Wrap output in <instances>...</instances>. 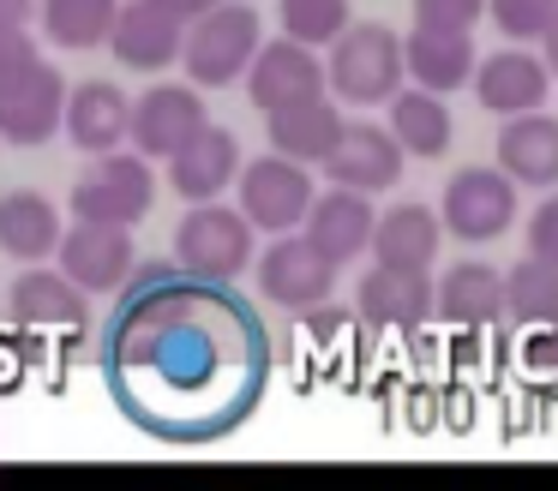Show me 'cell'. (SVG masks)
<instances>
[{
  "label": "cell",
  "mask_w": 558,
  "mask_h": 491,
  "mask_svg": "<svg viewBox=\"0 0 558 491\" xmlns=\"http://www.w3.org/2000/svg\"><path fill=\"white\" fill-rule=\"evenodd\" d=\"M265 323L229 282L193 270H145L126 282L121 311L102 330V378L114 402L157 438H217L265 390Z\"/></svg>",
  "instance_id": "6da1fadb"
},
{
  "label": "cell",
  "mask_w": 558,
  "mask_h": 491,
  "mask_svg": "<svg viewBox=\"0 0 558 491\" xmlns=\"http://www.w3.org/2000/svg\"><path fill=\"white\" fill-rule=\"evenodd\" d=\"M325 66H330V96L342 108H385L409 78V42L390 24L361 19L330 42Z\"/></svg>",
  "instance_id": "7a4b0ae2"
},
{
  "label": "cell",
  "mask_w": 558,
  "mask_h": 491,
  "mask_svg": "<svg viewBox=\"0 0 558 491\" xmlns=\"http://www.w3.org/2000/svg\"><path fill=\"white\" fill-rule=\"evenodd\" d=\"M258 48H265V30H258V7L253 0H222L210 7L198 24H186V78L198 90H229V84H246Z\"/></svg>",
  "instance_id": "3957f363"
},
{
  "label": "cell",
  "mask_w": 558,
  "mask_h": 491,
  "mask_svg": "<svg viewBox=\"0 0 558 491\" xmlns=\"http://www.w3.org/2000/svg\"><path fill=\"white\" fill-rule=\"evenodd\" d=\"M253 240H258V228L241 204L210 198L181 216V228H174V263L205 275V282H241L246 263H253Z\"/></svg>",
  "instance_id": "277c9868"
},
{
  "label": "cell",
  "mask_w": 558,
  "mask_h": 491,
  "mask_svg": "<svg viewBox=\"0 0 558 491\" xmlns=\"http://www.w3.org/2000/svg\"><path fill=\"white\" fill-rule=\"evenodd\" d=\"M157 204V174H150V156H126V150H109V156H90V168L73 180L66 192V216L78 222H121V228H138Z\"/></svg>",
  "instance_id": "5b68a950"
},
{
  "label": "cell",
  "mask_w": 558,
  "mask_h": 491,
  "mask_svg": "<svg viewBox=\"0 0 558 491\" xmlns=\"http://www.w3.org/2000/svg\"><path fill=\"white\" fill-rule=\"evenodd\" d=\"M517 180L505 174V168H457V174L445 180V198H438V216H445L450 240H462V246H493V240L510 234V222H517Z\"/></svg>",
  "instance_id": "8992f818"
},
{
  "label": "cell",
  "mask_w": 558,
  "mask_h": 491,
  "mask_svg": "<svg viewBox=\"0 0 558 491\" xmlns=\"http://www.w3.org/2000/svg\"><path fill=\"white\" fill-rule=\"evenodd\" d=\"M318 186H313V168L294 162V156H253L234 180V204L253 216L258 234H294L313 210Z\"/></svg>",
  "instance_id": "52a82bcc"
},
{
  "label": "cell",
  "mask_w": 558,
  "mask_h": 491,
  "mask_svg": "<svg viewBox=\"0 0 558 491\" xmlns=\"http://www.w3.org/2000/svg\"><path fill=\"white\" fill-rule=\"evenodd\" d=\"M337 270L342 263L306 234H270V246L258 251V294L282 311H325L337 294Z\"/></svg>",
  "instance_id": "ba28073f"
},
{
  "label": "cell",
  "mask_w": 558,
  "mask_h": 491,
  "mask_svg": "<svg viewBox=\"0 0 558 491\" xmlns=\"http://www.w3.org/2000/svg\"><path fill=\"white\" fill-rule=\"evenodd\" d=\"M66 78L49 66V60H31L25 72L0 84V138L19 144V150H37L54 132L66 126Z\"/></svg>",
  "instance_id": "9c48e42d"
},
{
  "label": "cell",
  "mask_w": 558,
  "mask_h": 491,
  "mask_svg": "<svg viewBox=\"0 0 558 491\" xmlns=\"http://www.w3.org/2000/svg\"><path fill=\"white\" fill-rule=\"evenodd\" d=\"M133 228L121 222H66L61 234V251H54V263H61L66 275H73L85 294H126V282H133Z\"/></svg>",
  "instance_id": "30bf717a"
},
{
  "label": "cell",
  "mask_w": 558,
  "mask_h": 491,
  "mask_svg": "<svg viewBox=\"0 0 558 491\" xmlns=\"http://www.w3.org/2000/svg\"><path fill=\"white\" fill-rule=\"evenodd\" d=\"M354 311L373 330H402L414 335L426 318H438V275L433 270H402V263H378L354 282Z\"/></svg>",
  "instance_id": "8fae6325"
},
{
  "label": "cell",
  "mask_w": 558,
  "mask_h": 491,
  "mask_svg": "<svg viewBox=\"0 0 558 491\" xmlns=\"http://www.w3.org/2000/svg\"><path fill=\"white\" fill-rule=\"evenodd\" d=\"M205 126H210V114H205V96H198L193 78L186 84H150L145 96H133V150H145L150 162L181 156Z\"/></svg>",
  "instance_id": "7c38bea8"
},
{
  "label": "cell",
  "mask_w": 558,
  "mask_h": 491,
  "mask_svg": "<svg viewBox=\"0 0 558 491\" xmlns=\"http://www.w3.org/2000/svg\"><path fill=\"white\" fill-rule=\"evenodd\" d=\"M318 90H330V66L318 60V48L294 42V36H270L258 48L253 72H246V102L258 114H277V108L301 102V96H318Z\"/></svg>",
  "instance_id": "4fadbf2b"
},
{
  "label": "cell",
  "mask_w": 558,
  "mask_h": 491,
  "mask_svg": "<svg viewBox=\"0 0 558 491\" xmlns=\"http://www.w3.org/2000/svg\"><path fill=\"white\" fill-rule=\"evenodd\" d=\"M546 90H553V66L546 54H529V48H498L474 66V96L493 120L529 114V108H546Z\"/></svg>",
  "instance_id": "5bb4252c"
},
{
  "label": "cell",
  "mask_w": 558,
  "mask_h": 491,
  "mask_svg": "<svg viewBox=\"0 0 558 491\" xmlns=\"http://www.w3.org/2000/svg\"><path fill=\"white\" fill-rule=\"evenodd\" d=\"M66 144L78 156H109L133 144V96L109 78H85L66 96Z\"/></svg>",
  "instance_id": "9a60e30c"
},
{
  "label": "cell",
  "mask_w": 558,
  "mask_h": 491,
  "mask_svg": "<svg viewBox=\"0 0 558 491\" xmlns=\"http://www.w3.org/2000/svg\"><path fill=\"white\" fill-rule=\"evenodd\" d=\"M90 299L97 294H85L61 263H19L13 287H7V311L19 323H37V330H78Z\"/></svg>",
  "instance_id": "2e32d148"
},
{
  "label": "cell",
  "mask_w": 558,
  "mask_h": 491,
  "mask_svg": "<svg viewBox=\"0 0 558 491\" xmlns=\"http://www.w3.org/2000/svg\"><path fill=\"white\" fill-rule=\"evenodd\" d=\"M402 162H409V150H402V138L390 126H373V120H349V132H342L337 156L325 162L330 186H354V192H390L402 180Z\"/></svg>",
  "instance_id": "e0dca14e"
},
{
  "label": "cell",
  "mask_w": 558,
  "mask_h": 491,
  "mask_svg": "<svg viewBox=\"0 0 558 491\" xmlns=\"http://www.w3.org/2000/svg\"><path fill=\"white\" fill-rule=\"evenodd\" d=\"M265 132H270V150L294 156V162H306V168H325L330 156H337L342 132H349V120H342L337 96L318 90V96H301V102L265 114Z\"/></svg>",
  "instance_id": "ac0fdd59"
},
{
  "label": "cell",
  "mask_w": 558,
  "mask_h": 491,
  "mask_svg": "<svg viewBox=\"0 0 558 491\" xmlns=\"http://www.w3.org/2000/svg\"><path fill=\"white\" fill-rule=\"evenodd\" d=\"M114 60L133 72H162V66H181L186 54V24L169 19L157 0H121V19H114L109 36Z\"/></svg>",
  "instance_id": "d6986e66"
},
{
  "label": "cell",
  "mask_w": 558,
  "mask_h": 491,
  "mask_svg": "<svg viewBox=\"0 0 558 491\" xmlns=\"http://www.w3.org/2000/svg\"><path fill=\"white\" fill-rule=\"evenodd\" d=\"M378 234V210H373V192H354V186H330L313 198L306 210V240L318 251H330L337 263H354L361 251H373Z\"/></svg>",
  "instance_id": "ffe728a7"
},
{
  "label": "cell",
  "mask_w": 558,
  "mask_h": 491,
  "mask_svg": "<svg viewBox=\"0 0 558 491\" xmlns=\"http://www.w3.org/2000/svg\"><path fill=\"white\" fill-rule=\"evenodd\" d=\"M510 311L505 270H493L486 258H457L450 270H438V318L457 330H486Z\"/></svg>",
  "instance_id": "44dd1931"
},
{
  "label": "cell",
  "mask_w": 558,
  "mask_h": 491,
  "mask_svg": "<svg viewBox=\"0 0 558 491\" xmlns=\"http://www.w3.org/2000/svg\"><path fill=\"white\" fill-rule=\"evenodd\" d=\"M241 138L229 126H205L181 156H169V186L181 192L186 204H210L241 180Z\"/></svg>",
  "instance_id": "7402d4cb"
},
{
  "label": "cell",
  "mask_w": 558,
  "mask_h": 491,
  "mask_svg": "<svg viewBox=\"0 0 558 491\" xmlns=\"http://www.w3.org/2000/svg\"><path fill=\"white\" fill-rule=\"evenodd\" d=\"M498 168H505L517 186H541L553 192L558 186V120L529 108V114H510L498 126V144H493Z\"/></svg>",
  "instance_id": "603a6c76"
},
{
  "label": "cell",
  "mask_w": 558,
  "mask_h": 491,
  "mask_svg": "<svg viewBox=\"0 0 558 491\" xmlns=\"http://www.w3.org/2000/svg\"><path fill=\"white\" fill-rule=\"evenodd\" d=\"M409 84H426L438 96H457L462 84H474V30H438V24H414L409 36Z\"/></svg>",
  "instance_id": "cb8c5ba5"
},
{
  "label": "cell",
  "mask_w": 558,
  "mask_h": 491,
  "mask_svg": "<svg viewBox=\"0 0 558 491\" xmlns=\"http://www.w3.org/2000/svg\"><path fill=\"white\" fill-rule=\"evenodd\" d=\"M61 234H66V222L43 192H31V186L0 192V251L13 263H49L61 251Z\"/></svg>",
  "instance_id": "d4e9b609"
},
{
  "label": "cell",
  "mask_w": 558,
  "mask_h": 491,
  "mask_svg": "<svg viewBox=\"0 0 558 491\" xmlns=\"http://www.w3.org/2000/svg\"><path fill=\"white\" fill-rule=\"evenodd\" d=\"M445 216L426 210V204H390L378 216L373 234V258L378 263H402V270H438V251H445Z\"/></svg>",
  "instance_id": "484cf974"
},
{
  "label": "cell",
  "mask_w": 558,
  "mask_h": 491,
  "mask_svg": "<svg viewBox=\"0 0 558 491\" xmlns=\"http://www.w3.org/2000/svg\"><path fill=\"white\" fill-rule=\"evenodd\" d=\"M385 126L402 138V150L409 156H445L450 150V138H457V120H450V108H445V96L438 90H426V84H402L397 96L385 102Z\"/></svg>",
  "instance_id": "4316f807"
},
{
  "label": "cell",
  "mask_w": 558,
  "mask_h": 491,
  "mask_svg": "<svg viewBox=\"0 0 558 491\" xmlns=\"http://www.w3.org/2000/svg\"><path fill=\"white\" fill-rule=\"evenodd\" d=\"M114 19H121V0H43V36L73 54L109 42Z\"/></svg>",
  "instance_id": "83f0119b"
},
{
  "label": "cell",
  "mask_w": 558,
  "mask_h": 491,
  "mask_svg": "<svg viewBox=\"0 0 558 491\" xmlns=\"http://www.w3.org/2000/svg\"><path fill=\"white\" fill-rule=\"evenodd\" d=\"M505 287H510V318L529 323V330H558V263L529 251L505 270Z\"/></svg>",
  "instance_id": "f1b7e54d"
},
{
  "label": "cell",
  "mask_w": 558,
  "mask_h": 491,
  "mask_svg": "<svg viewBox=\"0 0 558 491\" xmlns=\"http://www.w3.org/2000/svg\"><path fill=\"white\" fill-rule=\"evenodd\" d=\"M277 24L282 36H294L306 48H330L354 24V12L349 0H277Z\"/></svg>",
  "instance_id": "f546056e"
},
{
  "label": "cell",
  "mask_w": 558,
  "mask_h": 491,
  "mask_svg": "<svg viewBox=\"0 0 558 491\" xmlns=\"http://www.w3.org/2000/svg\"><path fill=\"white\" fill-rule=\"evenodd\" d=\"M553 12H558V0H493L486 19H493L510 42H541L546 24H553Z\"/></svg>",
  "instance_id": "4dcf8cb0"
},
{
  "label": "cell",
  "mask_w": 558,
  "mask_h": 491,
  "mask_svg": "<svg viewBox=\"0 0 558 491\" xmlns=\"http://www.w3.org/2000/svg\"><path fill=\"white\" fill-rule=\"evenodd\" d=\"M493 12V0H414V24H438V30H474Z\"/></svg>",
  "instance_id": "1f68e13d"
},
{
  "label": "cell",
  "mask_w": 558,
  "mask_h": 491,
  "mask_svg": "<svg viewBox=\"0 0 558 491\" xmlns=\"http://www.w3.org/2000/svg\"><path fill=\"white\" fill-rule=\"evenodd\" d=\"M37 54V36H31V24H0V84L13 78V72H25Z\"/></svg>",
  "instance_id": "d6a6232c"
},
{
  "label": "cell",
  "mask_w": 558,
  "mask_h": 491,
  "mask_svg": "<svg viewBox=\"0 0 558 491\" xmlns=\"http://www.w3.org/2000/svg\"><path fill=\"white\" fill-rule=\"evenodd\" d=\"M529 251L558 263V192H546V204H534L529 216Z\"/></svg>",
  "instance_id": "836d02e7"
},
{
  "label": "cell",
  "mask_w": 558,
  "mask_h": 491,
  "mask_svg": "<svg viewBox=\"0 0 558 491\" xmlns=\"http://www.w3.org/2000/svg\"><path fill=\"white\" fill-rule=\"evenodd\" d=\"M157 7L169 12V19H181V24H198L210 7H222V0H157Z\"/></svg>",
  "instance_id": "e575fe53"
},
{
  "label": "cell",
  "mask_w": 558,
  "mask_h": 491,
  "mask_svg": "<svg viewBox=\"0 0 558 491\" xmlns=\"http://www.w3.org/2000/svg\"><path fill=\"white\" fill-rule=\"evenodd\" d=\"M43 19V0H0V24H31Z\"/></svg>",
  "instance_id": "d590c367"
},
{
  "label": "cell",
  "mask_w": 558,
  "mask_h": 491,
  "mask_svg": "<svg viewBox=\"0 0 558 491\" xmlns=\"http://www.w3.org/2000/svg\"><path fill=\"white\" fill-rule=\"evenodd\" d=\"M541 42H546V66H553V78H558V12H553V24H546Z\"/></svg>",
  "instance_id": "8d00e7d4"
},
{
  "label": "cell",
  "mask_w": 558,
  "mask_h": 491,
  "mask_svg": "<svg viewBox=\"0 0 558 491\" xmlns=\"http://www.w3.org/2000/svg\"><path fill=\"white\" fill-rule=\"evenodd\" d=\"M0 144H7V138H0Z\"/></svg>",
  "instance_id": "74e56055"
}]
</instances>
